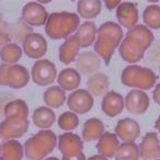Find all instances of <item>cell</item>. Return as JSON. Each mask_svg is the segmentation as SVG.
Instances as JSON below:
<instances>
[{
    "mask_svg": "<svg viewBox=\"0 0 160 160\" xmlns=\"http://www.w3.org/2000/svg\"><path fill=\"white\" fill-rule=\"evenodd\" d=\"M153 40L154 35L147 26L135 25L128 30L126 37L121 42L119 48L120 55L126 62H138L143 58L145 51Z\"/></svg>",
    "mask_w": 160,
    "mask_h": 160,
    "instance_id": "1",
    "label": "cell"
},
{
    "mask_svg": "<svg viewBox=\"0 0 160 160\" xmlns=\"http://www.w3.org/2000/svg\"><path fill=\"white\" fill-rule=\"evenodd\" d=\"M97 34L94 49L108 66L115 48L123 37L122 29L118 24L109 21L100 26L97 30Z\"/></svg>",
    "mask_w": 160,
    "mask_h": 160,
    "instance_id": "2",
    "label": "cell"
},
{
    "mask_svg": "<svg viewBox=\"0 0 160 160\" xmlns=\"http://www.w3.org/2000/svg\"><path fill=\"white\" fill-rule=\"evenodd\" d=\"M80 22V18L76 13L53 12L48 18L45 32L51 39H63L77 30Z\"/></svg>",
    "mask_w": 160,
    "mask_h": 160,
    "instance_id": "3",
    "label": "cell"
},
{
    "mask_svg": "<svg viewBox=\"0 0 160 160\" xmlns=\"http://www.w3.org/2000/svg\"><path fill=\"white\" fill-rule=\"evenodd\" d=\"M121 80L123 84L131 88L150 89L156 83V76L150 69L137 65L127 66L122 71Z\"/></svg>",
    "mask_w": 160,
    "mask_h": 160,
    "instance_id": "4",
    "label": "cell"
},
{
    "mask_svg": "<svg viewBox=\"0 0 160 160\" xmlns=\"http://www.w3.org/2000/svg\"><path fill=\"white\" fill-rule=\"evenodd\" d=\"M28 116L21 114L5 115L0 124V133L4 138H18L24 134L28 128Z\"/></svg>",
    "mask_w": 160,
    "mask_h": 160,
    "instance_id": "5",
    "label": "cell"
},
{
    "mask_svg": "<svg viewBox=\"0 0 160 160\" xmlns=\"http://www.w3.org/2000/svg\"><path fill=\"white\" fill-rule=\"evenodd\" d=\"M33 81L41 86L53 83L56 76L55 64L48 59L38 60L34 64L31 70Z\"/></svg>",
    "mask_w": 160,
    "mask_h": 160,
    "instance_id": "6",
    "label": "cell"
},
{
    "mask_svg": "<svg viewBox=\"0 0 160 160\" xmlns=\"http://www.w3.org/2000/svg\"><path fill=\"white\" fill-rule=\"evenodd\" d=\"M24 53L33 59H39L43 56L47 50V42L44 37L39 33H29L23 42Z\"/></svg>",
    "mask_w": 160,
    "mask_h": 160,
    "instance_id": "7",
    "label": "cell"
},
{
    "mask_svg": "<svg viewBox=\"0 0 160 160\" xmlns=\"http://www.w3.org/2000/svg\"><path fill=\"white\" fill-rule=\"evenodd\" d=\"M93 104V98L89 91L85 89H78L72 92L67 101L69 109L78 114L88 112Z\"/></svg>",
    "mask_w": 160,
    "mask_h": 160,
    "instance_id": "8",
    "label": "cell"
},
{
    "mask_svg": "<svg viewBox=\"0 0 160 160\" xmlns=\"http://www.w3.org/2000/svg\"><path fill=\"white\" fill-rule=\"evenodd\" d=\"M125 106L127 111L134 114H142L149 105V99L143 91L137 89L131 91L125 96Z\"/></svg>",
    "mask_w": 160,
    "mask_h": 160,
    "instance_id": "9",
    "label": "cell"
},
{
    "mask_svg": "<svg viewBox=\"0 0 160 160\" xmlns=\"http://www.w3.org/2000/svg\"><path fill=\"white\" fill-rule=\"evenodd\" d=\"M22 16L23 19L29 25L40 26L43 25L48 18V12L41 4L30 2L23 8Z\"/></svg>",
    "mask_w": 160,
    "mask_h": 160,
    "instance_id": "10",
    "label": "cell"
},
{
    "mask_svg": "<svg viewBox=\"0 0 160 160\" xmlns=\"http://www.w3.org/2000/svg\"><path fill=\"white\" fill-rule=\"evenodd\" d=\"M116 16L119 23L127 29L134 27L139 19L138 10L132 2H124L119 5Z\"/></svg>",
    "mask_w": 160,
    "mask_h": 160,
    "instance_id": "11",
    "label": "cell"
},
{
    "mask_svg": "<svg viewBox=\"0 0 160 160\" xmlns=\"http://www.w3.org/2000/svg\"><path fill=\"white\" fill-rule=\"evenodd\" d=\"M124 107L122 96L110 91L105 94L102 101V109L107 116L114 117L121 113Z\"/></svg>",
    "mask_w": 160,
    "mask_h": 160,
    "instance_id": "12",
    "label": "cell"
},
{
    "mask_svg": "<svg viewBox=\"0 0 160 160\" xmlns=\"http://www.w3.org/2000/svg\"><path fill=\"white\" fill-rule=\"evenodd\" d=\"M29 76L28 70L19 64L9 65L8 70V85L14 89L24 87L28 82Z\"/></svg>",
    "mask_w": 160,
    "mask_h": 160,
    "instance_id": "13",
    "label": "cell"
},
{
    "mask_svg": "<svg viewBox=\"0 0 160 160\" xmlns=\"http://www.w3.org/2000/svg\"><path fill=\"white\" fill-rule=\"evenodd\" d=\"M115 131L121 139L127 141H134L140 134L138 123L127 118L119 121Z\"/></svg>",
    "mask_w": 160,
    "mask_h": 160,
    "instance_id": "14",
    "label": "cell"
},
{
    "mask_svg": "<svg viewBox=\"0 0 160 160\" xmlns=\"http://www.w3.org/2000/svg\"><path fill=\"white\" fill-rule=\"evenodd\" d=\"M80 48V43L74 34L68 38L59 48V58L61 62L68 64L75 60Z\"/></svg>",
    "mask_w": 160,
    "mask_h": 160,
    "instance_id": "15",
    "label": "cell"
},
{
    "mask_svg": "<svg viewBox=\"0 0 160 160\" xmlns=\"http://www.w3.org/2000/svg\"><path fill=\"white\" fill-rule=\"evenodd\" d=\"M100 61L97 56L92 52H84L78 56L76 66L83 75H90L96 71L100 67Z\"/></svg>",
    "mask_w": 160,
    "mask_h": 160,
    "instance_id": "16",
    "label": "cell"
},
{
    "mask_svg": "<svg viewBox=\"0 0 160 160\" xmlns=\"http://www.w3.org/2000/svg\"><path fill=\"white\" fill-rule=\"evenodd\" d=\"M80 75L75 69L72 68H66L62 70L58 77L59 85L66 91L77 89L80 85Z\"/></svg>",
    "mask_w": 160,
    "mask_h": 160,
    "instance_id": "17",
    "label": "cell"
},
{
    "mask_svg": "<svg viewBox=\"0 0 160 160\" xmlns=\"http://www.w3.org/2000/svg\"><path fill=\"white\" fill-rule=\"evenodd\" d=\"M95 24L92 21H85L78 28L75 35L78 39L80 46L87 48L92 44L95 39Z\"/></svg>",
    "mask_w": 160,
    "mask_h": 160,
    "instance_id": "18",
    "label": "cell"
},
{
    "mask_svg": "<svg viewBox=\"0 0 160 160\" xmlns=\"http://www.w3.org/2000/svg\"><path fill=\"white\" fill-rule=\"evenodd\" d=\"M109 84L108 77L101 72L92 75L87 82L89 91L95 96L104 94L108 90Z\"/></svg>",
    "mask_w": 160,
    "mask_h": 160,
    "instance_id": "19",
    "label": "cell"
},
{
    "mask_svg": "<svg viewBox=\"0 0 160 160\" xmlns=\"http://www.w3.org/2000/svg\"><path fill=\"white\" fill-rule=\"evenodd\" d=\"M55 114L50 108L41 106L35 110L33 114L34 124L40 128H49L55 121Z\"/></svg>",
    "mask_w": 160,
    "mask_h": 160,
    "instance_id": "20",
    "label": "cell"
},
{
    "mask_svg": "<svg viewBox=\"0 0 160 160\" xmlns=\"http://www.w3.org/2000/svg\"><path fill=\"white\" fill-rule=\"evenodd\" d=\"M66 100L64 91L58 86L48 88L44 92V101L46 105L52 108H58Z\"/></svg>",
    "mask_w": 160,
    "mask_h": 160,
    "instance_id": "21",
    "label": "cell"
},
{
    "mask_svg": "<svg viewBox=\"0 0 160 160\" xmlns=\"http://www.w3.org/2000/svg\"><path fill=\"white\" fill-rule=\"evenodd\" d=\"M104 130V124L100 120L90 118L84 124L83 138L86 141L97 139L102 135Z\"/></svg>",
    "mask_w": 160,
    "mask_h": 160,
    "instance_id": "22",
    "label": "cell"
},
{
    "mask_svg": "<svg viewBox=\"0 0 160 160\" xmlns=\"http://www.w3.org/2000/svg\"><path fill=\"white\" fill-rule=\"evenodd\" d=\"M102 4L100 1H79L77 11L83 18L91 19L96 17L101 11Z\"/></svg>",
    "mask_w": 160,
    "mask_h": 160,
    "instance_id": "23",
    "label": "cell"
},
{
    "mask_svg": "<svg viewBox=\"0 0 160 160\" xmlns=\"http://www.w3.org/2000/svg\"><path fill=\"white\" fill-rule=\"evenodd\" d=\"M22 51L21 48L15 43H9L3 46L0 50V58L5 62L15 63L21 58Z\"/></svg>",
    "mask_w": 160,
    "mask_h": 160,
    "instance_id": "24",
    "label": "cell"
},
{
    "mask_svg": "<svg viewBox=\"0 0 160 160\" xmlns=\"http://www.w3.org/2000/svg\"><path fill=\"white\" fill-rule=\"evenodd\" d=\"M144 22L151 28H160V6L156 4L148 6L143 12Z\"/></svg>",
    "mask_w": 160,
    "mask_h": 160,
    "instance_id": "25",
    "label": "cell"
},
{
    "mask_svg": "<svg viewBox=\"0 0 160 160\" xmlns=\"http://www.w3.org/2000/svg\"><path fill=\"white\" fill-rule=\"evenodd\" d=\"M58 122L61 129L64 130H72L77 127L79 124V120L76 114L67 111L60 115Z\"/></svg>",
    "mask_w": 160,
    "mask_h": 160,
    "instance_id": "26",
    "label": "cell"
},
{
    "mask_svg": "<svg viewBox=\"0 0 160 160\" xmlns=\"http://www.w3.org/2000/svg\"><path fill=\"white\" fill-rule=\"evenodd\" d=\"M9 67L8 64H1L0 65V85L1 86H7V75L8 70Z\"/></svg>",
    "mask_w": 160,
    "mask_h": 160,
    "instance_id": "27",
    "label": "cell"
},
{
    "mask_svg": "<svg viewBox=\"0 0 160 160\" xmlns=\"http://www.w3.org/2000/svg\"><path fill=\"white\" fill-rule=\"evenodd\" d=\"M10 38L7 34L3 32H0V48L8 44V42H10Z\"/></svg>",
    "mask_w": 160,
    "mask_h": 160,
    "instance_id": "28",
    "label": "cell"
},
{
    "mask_svg": "<svg viewBox=\"0 0 160 160\" xmlns=\"http://www.w3.org/2000/svg\"><path fill=\"white\" fill-rule=\"evenodd\" d=\"M153 99L157 104L160 105V83L156 85L153 91Z\"/></svg>",
    "mask_w": 160,
    "mask_h": 160,
    "instance_id": "29",
    "label": "cell"
},
{
    "mask_svg": "<svg viewBox=\"0 0 160 160\" xmlns=\"http://www.w3.org/2000/svg\"><path fill=\"white\" fill-rule=\"evenodd\" d=\"M104 2L107 8L109 10H112V9H114L117 6H118V4H119L120 1H105Z\"/></svg>",
    "mask_w": 160,
    "mask_h": 160,
    "instance_id": "30",
    "label": "cell"
},
{
    "mask_svg": "<svg viewBox=\"0 0 160 160\" xmlns=\"http://www.w3.org/2000/svg\"><path fill=\"white\" fill-rule=\"evenodd\" d=\"M155 128H156L157 129H158V131L160 132V116H159V117L158 118L156 122Z\"/></svg>",
    "mask_w": 160,
    "mask_h": 160,
    "instance_id": "31",
    "label": "cell"
},
{
    "mask_svg": "<svg viewBox=\"0 0 160 160\" xmlns=\"http://www.w3.org/2000/svg\"><path fill=\"white\" fill-rule=\"evenodd\" d=\"M38 2H40V3H48L50 2H51L50 1H38Z\"/></svg>",
    "mask_w": 160,
    "mask_h": 160,
    "instance_id": "32",
    "label": "cell"
},
{
    "mask_svg": "<svg viewBox=\"0 0 160 160\" xmlns=\"http://www.w3.org/2000/svg\"><path fill=\"white\" fill-rule=\"evenodd\" d=\"M1 22H2V18H1V14H0V26L1 24Z\"/></svg>",
    "mask_w": 160,
    "mask_h": 160,
    "instance_id": "33",
    "label": "cell"
}]
</instances>
